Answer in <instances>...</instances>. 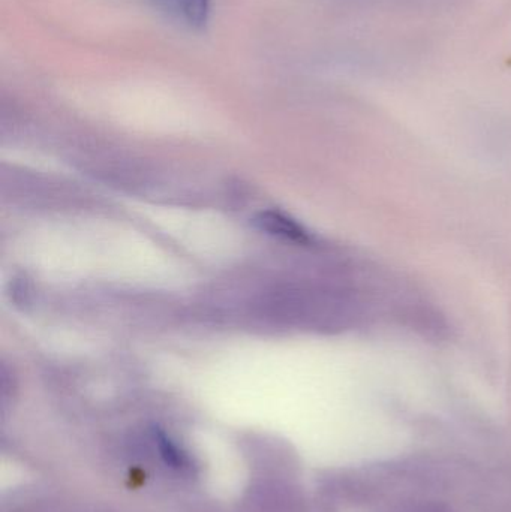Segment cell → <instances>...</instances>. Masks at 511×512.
<instances>
[{
  "label": "cell",
  "mask_w": 511,
  "mask_h": 512,
  "mask_svg": "<svg viewBox=\"0 0 511 512\" xmlns=\"http://www.w3.org/2000/svg\"><path fill=\"white\" fill-rule=\"evenodd\" d=\"M258 224L263 230L269 231L275 236L285 237L288 240H296V242H305L306 236L302 228L297 227L294 222L279 213L267 212L260 215Z\"/></svg>",
  "instance_id": "6da1fadb"
},
{
  "label": "cell",
  "mask_w": 511,
  "mask_h": 512,
  "mask_svg": "<svg viewBox=\"0 0 511 512\" xmlns=\"http://www.w3.org/2000/svg\"><path fill=\"white\" fill-rule=\"evenodd\" d=\"M387 512H450L443 505L435 502H408V504L399 505Z\"/></svg>",
  "instance_id": "277c9868"
},
{
  "label": "cell",
  "mask_w": 511,
  "mask_h": 512,
  "mask_svg": "<svg viewBox=\"0 0 511 512\" xmlns=\"http://www.w3.org/2000/svg\"><path fill=\"white\" fill-rule=\"evenodd\" d=\"M171 5L185 18L186 23L201 27L207 23L210 0H170Z\"/></svg>",
  "instance_id": "3957f363"
},
{
  "label": "cell",
  "mask_w": 511,
  "mask_h": 512,
  "mask_svg": "<svg viewBox=\"0 0 511 512\" xmlns=\"http://www.w3.org/2000/svg\"><path fill=\"white\" fill-rule=\"evenodd\" d=\"M155 441L156 445H158L159 453H161L162 460H164L170 468L180 472L192 471V463L188 454L180 450L164 432L156 430Z\"/></svg>",
  "instance_id": "7a4b0ae2"
}]
</instances>
